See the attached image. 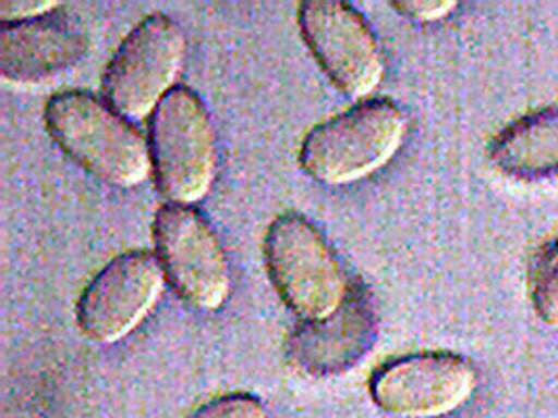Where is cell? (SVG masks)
Masks as SVG:
<instances>
[{
	"instance_id": "16",
	"label": "cell",
	"mask_w": 558,
	"mask_h": 418,
	"mask_svg": "<svg viewBox=\"0 0 558 418\" xmlns=\"http://www.w3.org/2000/svg\"><path fill=\"white\" fill-rule=\"evenodd\" d=\"M393 7L412 22L433 24L454 13L458 2L454 0H396Z\"/></svg>"
},
{
	"instance_id": "7",
	"label": "cell",
	"mask_w": 558,
	"mask_h": 418,
	"mask_svg": "<svg viewBox=\"0 0 558 418\" xmlns=\"http://www.w3.org/2000/svg\"><path fill=\"white\" fill-rule=\"evenodd\" d=\"M300 32L327 78L352 99H368L385 78V54L377 36L343 0H305Z\"/></svg>"
},
{
	"instance_id": "15",
	"label": "cell",
	"mask_w": 558,
	"mask_h": 418,
	"mask_svg": "<svg viewBox=\"0 0 558 418\" xmlns=\"http://www.w3.org/2000/svg\"><path fill=\"white\" fill-rule=\"evenodd\" d=\"M59 7H61V2H54V0H13V2H0V26L32 22V20H38V17L57 13Z\"/></svg>"
},
{
	"instance_id": "2",
	"label": "cell",
	"mask_w": 558,
	"mask_h": 418,
	"mask_svg": "<svg viewBox=\"0 0 558 418\" xmlns=\"http://www.w3.org/2000/svg\"><path fill=\"white\" fill-rule=\"evenodd\" d=\"M408 136V115L387 99H368L307 132L300 165L327 186L364 181L400 153Z\"/></svg>"
},
{
	"instance_id": "6",
	"label": "cell",
	"mask_w": 558,
	"mask_h": 418,
	"mask_svg": "<svg viewBox=\"0 0 558 418\" xmlns=\"http://www.w3.org/2000/svg\"><path fill=\"white\" fill-rule=\"evenodd\" d=\"M153 238L166 279L184 304L202 312H216L229 302V256L197 209L166 204L155 213Z\"/></svg>"
},
{
	"instance_id": "1",
	"label": "cell",
	"mask_w": 558,
	"mask_h": 418,
	"mask_svg": "<svg viewBox=\"0 0 558 418\" xmlns=\"http://www.w3.org/2000/svg\"><path fill=\"white\" fill-rule=\"evenodd\" d=\"M45 124L52 143L101 183L134 188L153 176L149 136L101 97L59 93L45 107Z\"/></svg>"
},
{
	"instance_id": "14",
	"label": "cell",
	"mask_w": 558,
	"mask_h": 418,
	"mask_svg": "<svg viewBox=\"0 0 558 418\" xmlns=\"http://www.w3.org/2000/svg\"><path fill=\"white\" fill-rule=\"evenodd\" d=\"M189 418H270V413L252 393H227L207 402Z\"/></svg>"
},
{
	"instance_id": "12",
	"label": "cell",
	"mask_w": 558,
	"mask_h": 418,
	"mask_svg": "<svg viewBox=\"0 0 558 418\" xmlns=\"http://www.w3.org/2000/svg\"><path fill=\"white\" fill-rule=\"evenodd\" d=\"M492 163L517 181L558 176V107L532 111L500 132L489 147Z\"/></svg>"
},
{
	"instance_id": "5",
	"label": "cell",
	"mask_w": 558,
	"mask_h": 418,
	"mask_svg": "<svg viewBox=\"0 0 558 418\" xmlns=\"http://www.w3.org/2000/svg\"><path fill=\"white\" fill-rule=\"evenodd\" d=\"M186 36L177 22L153 13L130 29L102 76V99L128 120L149 118L177 88Z\"/></svg>"
},
{
	"instance_id": "3",
	"label": "cell",
	"mask_w": 558,
	"mask_h": 418,
	"mask_svg": "<svg viewBox=\"0 0 558 418\" xmlns=\"http://www.w3.org/2000/svg\"><path fill=\"white\" fill-rule=\"evenodd\" d=\"M153 179L170 206L193 208L211 190L218 174V136L204 101L177 86L149 124Z\"/></svg>"
},
{
	"instance_id": "10",
	"label": "cell",
	"mask_w": 558,
	"mask_h": 418,
	"mask_svg": "<svg viewBox=\"0 0 558 418\" xmlns=\"http://www.w3.org/2000/svg\"><path fill=\"white\" fill-rule=\"evenodd\" d=\"M379 335L377 304L368 287L352 283L341 308L329 318L302 322L287 340V360L300 372L327 379L364 360Z\"/></svg>"
},
{
	"instance_id": "4",
	"label": "cell",
	"mask_w": 558,
	"mask_h": 418,
	"mask_svg": "<svg viewBox=\"0 0 558 418\" xmlns=\"http://www.w3.org/2000/svg\"><path fill=\"white\" fill-rule=\"evenodd\" d=\"M264 261L280 299L302 322L329 318L352 287L329 241L300 213L272 220Z\"/></svg>"
},
{
	"instance_id": "11",
	"label": "cell",
	"mask_w": 558,
	"mask_h": 418,
	"mask_svg": "<svg viewBox=\"0 0 558 418\" xmlns=\"http://www.w3.org/2000/svg\"><path fill=\"white\" fill-rule=\"evenodd\" d=\"M90 49L76 17L51 13L32 22L0 26V74L13 84H38L80 63Z\"/></svg>"
},
{
	"instance_id": "13",
	"label": "cell",
	"mask_w": 558,
	"mask_h": 418,
	"mask_svg": "<svg viewBox=\"0 0 558 418\" xmlns=\"http://www.w3.org/2000/svg\"><path fill=\"white\" fill-rule=\"evenodd\" d=\"M532 302L539 320L558 329V241L533 268Z\"/></svg>"
},
{
	"instance_id": "8",
	"label": "cell",
	"mask_w": 558,
	"mask_h": 418,
	"mask_svg": "<svg viewBox=\"0 0 558 418\" xmlns=\"http://www.w3.org/2000/svg\"><path fill=\"white\" fill-rule=\"evenodd\" d=\"M477 385V368L466 358L421 352L379 366L371 379V397L391 417L441 418L462 408Z\"/></svg>"
},
{
	"instance_id": "9",
	"label": "cell",
	"mask_w": 558,
	"mask_h": 418,
	"mask_svg": "<svg viewBox=\"0 0 558 418\" xmlns=\"http://www.w3.org/2000/svg\"><path fill=\"white\" fill-rule=\"evenodd\" d=\"M166 283L155 251L134 249L113 258L77 299L82 333L99 343L126 340L153 312Z\"/></svg>"
}]
</instances>
